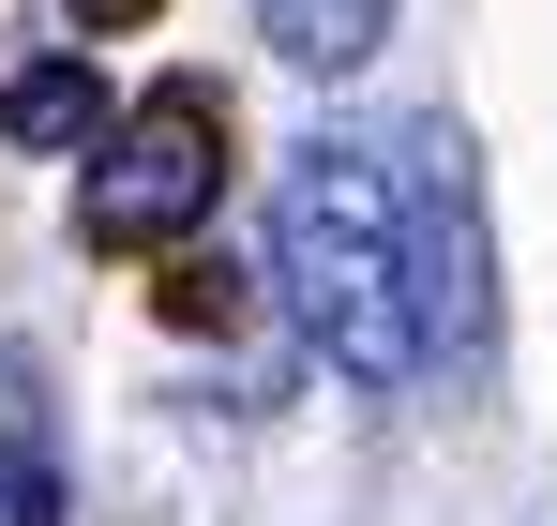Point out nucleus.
Here are the masks:
<instances>
[{"label":"nucleus","mask_w":557,"mask_h":526,"mask_svg":"<svg viewBox=\"0 0 557 526\" xmlns=\"http://www.w3.org/2000/svg\"><path fill=\"white\" fill-rule=\"evenodd\" d=\"M272 301L347 391H407L422 361L482 331V226L453 151L392 136H301L272 180Z\"/></svg>","instance_id":"f257e3e1"},{"label":"nucleus","mask_w":557,"mask_h":526,"mask_svg":"<svg viewBox=\"0 0 557 526\" xmlns=\"http://www.w3.org/2000/svg\"><path fill=\"white\" fill-rule=\"evenodd\" d=\"M211 196H226V105L196 76H166L121 136H106V166L76 180V226H91L106 256H151V241H182Z\"/></svg>","instance_id":"f03ea898"},{"label":"nucleus","mask_w":557,"mask_h":526,"mask_svg":"<svg viewBox=\"0 0 557 526\" xmlns=\"http://www.w3.org/2000/svg\"><path fill=\"white\" fill-rule=\"evenodd\" d=\"M257 30H272L301 76H347V61H376V30H392V0H257Z\"/></svg>","instance_id":"7ed1b4c3"},{"label":"nucleus","mask_w":557,"mask_h":526,"mask_svg":"<svg viewBox=\"0 0 557 526\" xmlns=\"http://www.w3.org/2000/svg\"><path fill=\"white\" fill-rule=\"evenodd\" d=\"M0 136H30V151H91L106 105H91V76H76V61H30V76L0 90Z\"/></svg>","instance_id":"20e7f679"},{"label":"nucleus","mask_w":557,"mask_h":526,"mask_svg":"<svg viewBox=\"0 0 557 526\" xmlns=\"http://www.w3.org/2000/svg\"><path fill=\"white\" fill-rule=\"evenodd\" d=\"M61 512V481H46V451L30 437H0V526H46Z\"/></svg>","instance_id":"39448f33"},{"label":"nucleus","mask_w":557,"mask_h":526,"mask_svg":"<svg viewBox=\"0 0 557 526\" xmlns=\"http://www.w3.org/2000/svg\"><path fill=\"white\" fill-rule=\"evenodd\" d=\"M136 15H166V0H76V30H136Z\"/></svg>","instance_id":"423d86ee"}]
</instances>
